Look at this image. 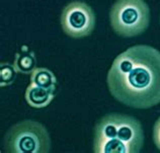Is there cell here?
I'll list each match as a JSON object with an SVG mask.
<instances>
[{
  "label": "cell",
  "mask_w": 160,
  "mask_h": 153,
  "mask_svg": "<svg viewBox=\"0 0 160 153\" xmlns=\"http://www.w3.org/2000/svg\"><path fill=\"white\" fill-rule=\"evenodd\" d=\"M13 65L18 73L32 74L37 68V58L35 52L28 46H22V48L15 54Z\"/></svg>",
  "instance_id": "cell-7"
},
{
  "label": "cell",
  "mask_w": 160,
  "mask_h": 153,
  "mask_svg": "<svg viewBox=\"0 0 160 153\" xmlns=\"http://www.w3.org/2000/svg\"><path fill=\"white\" fill-rule=\"evenodd\" d=\"M51 138L47 128L40 122L24 120L10 127L3 139L5 153H49Z\"/></svg>",
  "instance_id": "cell-3"
},
{
  "label": "cell",
  "mask_w": 160,
  "mask_h": 153,
  "mask_svg": "<svg viewBox=\"0 0 160 153\" xmlns=\"http://www.w3.org/2000/svg\"><path fill=\"white\" fill-rule=\"evenodd\" d=\"M60 23L63 32L74 39L91 35L95 28V14L87 3L75 0L64 7Z\"/></svg>",
  "instance_id": "cell-5"
},
{
  "label": "cell",
  "mask_w": 160,
  "mask_h": 153,
  "mask_svg": "<svg viewBox=\"0 0 160 153\" xmlns=\"http://www.w3.org/2000/svg\"><path fill=\"white\" fill-rule=\"evenodd\" d=\"M153 141L155 145L160 150V117L158 120L155 122L154 128H153Z\"/></svg>",
  "instance_id": "cell-10"
},
{
  "label": "cell",
  "mask_w": 160,
  "mask_h": 153,
  "mask_svg": "<svg viewBox=\"0 0 160 153\" xmlns=\"http://www.w3.org/2000/svg\"><path fill=\"white\" fill-rule=\"evenodd\" d=\"M31 82L35 83L36 85L44 87L49 90H52L57 92V78L54 75V73L47 69V68L38 67L35 69V71L31 74Z\"/></svg>",
  "instance_id": "cell-8"
},
{
  "label": "cell",
  "mask_w": 160,
  "mask_h": 153,
  "mask_svg": "<svg viewBox=\"0 0 160 153\" xmlns=\"http://www.w3.org/2000/svg\"><path fill=\"white\" fill-rule=\"evenodd\" d=\"M56 92L46 89L44 87L38 86L35 83H32L27 87L26 97L27 103L35 109H43L48 107L50 103L54 99Z\"/></svg>",
  "instance_id": "cell-6"
},
{
  "label": "cell",
  "mask_w": 160,
  "mask_h": 153,
  "mask_svg": "<svg viewBox=\"0 0 160 153\" xmlns=\"http://www.w3.org/2000/svg\"><path fill=\"white\" fill-rule=\"evenodd\" d=\"M18 70L15 69L14 65L7 62H2L0 64V84L1 87L11 85L18 75Z\"/></svg>",
  "instance_id": "cell-9"
},
{
  "label": "cell",
  "mask_w": 160,
  "mask_h": 153,
  "mask_svg": "<svg viewBox=\"0 0 160 153\" xmlns=\"http://www.w3.org/2000/svg\"><path fill=\"white\" fill-rule=\"evenodd\" d=\"M109 20L117 35L132 38L146 32L150 9L145 0H117L109 10Z\"/></svg>",
  "instance_id": "cell-4"
},
{
  "label": "cell",
  "mask_w": 160,
  "mask_h": 153,
  "mask_svg": "<svg viewBox=\"0 0 160 153\" xmlns=\"http://www.w3.org/2000/svg\"><path fill=\"white\" fill-rule=\"evenodd\" d=\"M143 145L142 125L132 116L108 114L94 127V153H140Z\"/></svg>",
  "instance_id": "cell-2"
},
{
  "label": "cell",
  "mask_w": 160,
  "mask_h": 153,
  "mask_svg": "<svg viewBox=\"0 0 160 153\" xmlns=\"http://www.w3.org/2000/svg\"><path fill=\"white\" fill-rule=\"evenodd\" d=\"M108 86L116 100L144 110L160 104V52L136 45L121 53L108 73Z\"/></svg>",
  "instance_id": "cell-1"
}]
</instances>
